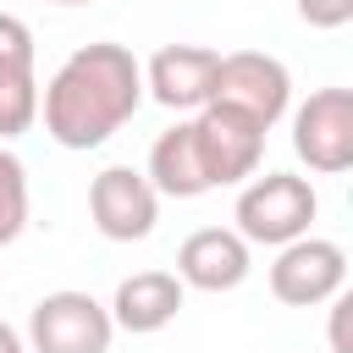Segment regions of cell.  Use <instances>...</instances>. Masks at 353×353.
<instances>
[{"instance_id":"17","label":"cell","mask_w":353,"mask_h":353,"mask_svg":"<svg viewBox=\"0 0 353 353\" xmlns=\"http://www.w3.org/2000/svg\"><path fill=\"white\" fill-rule=\"evenodd\" d=\"M347 309H353V298L336 292V298H331V353H353V347H347Z\"/></svg>"},{"instance_id":"2","label":"cell","mask_w":353,"mask_h":353,"mask_svg":"<svg viewBox=\"0 0 353 353\" xmlns=\"http://www.w3.org/2000/svg\"><path fill=\"white\" fill-rule=\"evenodd\" d=\"M314 215H320V193H314V182L309 176H298V171H265V176H248L243 188H237V204H232V232L254 248H287V243H298V237H309V226H314Z\"/></svg>"},{"instance_id":"10","label":"cell","mask_w":353,"mask_h":353,"mask_svg":"<svg viewBox=\"0 0 353 353\" xmlns=\"http://www.w3.org/2000/svg\"><path fill=\"white\" fill-rule=\"evenodd\" d=\"M248 270H254V254L232 226H199L182 237L171 276L193 292H237L248 281Z\"/></svg>"},{"instance_id":"5","label":"cell","mask_w":353,"mask_h":353,"mask_svg":"<svg viewBox=\"0 0 353 353\" xmlns=\"http://www.w3.org/2000/svg\"><path fill=\"white\" fill-rule=\"evenodd\" d=\"M210 105H232V110H243L248 121H259L270 132L292 110V72L265 50H232V55H221Z\"/></svg>"},{"instance_id":"3","label":"cell","mask_w":353,"mask_h":353,"mask_svg":"<svg viewBox=\"0 0 353 353\" xmlns=\"http://www.w3.org/2000/svg\"><path fill=\"white\" fill-rule=\"evenodd\" d=\"M22 342H28V353H110L116 325H110V309L94 292L61 287V292H44L28 309Z\"/></svg>"},{"instance_id":"16","label":"cell","mask_w":353,"mask_h":353,"mask_svg":"<svg viewBox=\"0 0 353 353\" xmlns=\"http://www.w3.org/2000/svg\"><path fill=\"white\" fill-rule=\"evenodd\" d=\"M0 61H33V28L11 11H0Z\"/></svg>"},{"instance_id":"1","label":"cell","mask_w":353,"mask_h":353,"mask_svg":"<svg viewBox=\"0 0 353 353\" xmlns=\"http://www.w3.org/2000/svg\"><path fill=\"white\" fill-rule=\"evenodd\" d=\"M143 105V61L116 44V39H94L77 44L50 83L39 88V116L44 132L61 149H99L110 143Z\"/></svg>"},{"instance_id":"7","label":"cell","mask_w":353,"mask_h":353,"mask_svg":"<svg viewBox=\"0 0 353 353\" xmlns=\"http://www.w3.org/2000/svg\"><path fill=\"white\" fill-rule=\"evenodd\" d=\"M347 287V254L331 237H298L270 259V298L287 309H320Z\"/></svg>"},{"instance_id":"6","label":"cell","mask_w":353,"mask_h":353,"mask_svg":"<svg viewBox=\"0 0 353 353\" xmlns=\"http://www.w3.org/2000/svg\"><path fill=\"white\" fill-rule=\"evenodd\" d=\"M193 138H199V160L210 188H243L248 176H259L265 160V127L248 121L232 105H204L193 110Z\"/></svg>"},{"instance_id":"11","label":"cell","mask_w":353,"mask_h":353,"mask_svg":"<svg viewBox=\"0 0 353 353\" xmlns=\"http://www.w3.org/2000/svg\"><path fill=\"white\" fill-rule=\"evenodd\" d=\"M182 298H188V287L171 270H132V276L116 281V298L105 309H110V325L116 331L154 336V331H165L182 314Z\"/></svg>"},{"instance_id":"14","label":"cell","mask_w":353,"mask_h":353,"mask_svg":"<svg viewBox=\"0 0 353 353\" xmlns=\"http://www.w3.org/2000/svg\"><path fill=\"white\" fill-rule=\"evenodd\" d=\"M28 226V165L0 143V248L17 243Z\"/></svg>"},{"instance_id":"8","label":"cell","mask_w":353,"mask_h":353,"mask_svg":"<svg viewBox=\"0 0 353 353\" xmlns=\"http://www.w3.org/2000/svg\"><path fill=\"white\" fill-rule=\"evenodd\" d=\"M88 221L110 243H143L160 221V193L132 165H105L88 182Z\"/></svg>"},{"instance_id":"13","label":"cell","mask_w":353,"mask_h":353,"mask_svg":"<svg viewBox=\"0 0 353 353\" xmlns=\"http://www.w3.org/2000/svg\"><path fill=\"white\" fill-rule=\"evenodd\" d=\"M39 121V72L33 61H0V143Z\"/></svg>"},{"instance_id":"12","label":"cell","mask_w":353,"mask_h":353,"mask_svg":"<svg viewBox=\"0 0 353 353\" xmlns=\"http://www.w3.org/2000/svg\"><path fill=\"white\" fill-rule=\"evenodd\" d=\"M143 176H149V188H154L160 199H199V193H210L204 160H199V138H193V116H182L176 127H165V132L149 143Z\"/></svg>"},{"instance_id":"9","label":"cell","mask_w":353,"mask_h":353,"mask_svg":"<svg viewBox=\"0 0 353 353\" xmlns=\"http://www.w3.org/2000/svg\"><path fill=\"white\" fill-rule=\"evenodd\" d=\"M215 72H221V50L210 44H160L143 61V99L193 116L215 99Z\"/></svg>"},{"instance_id":"4","label":"cell","mask_w":353,"mask_h":353,"mask_svg":"<svg viewBox=\"0 0 353 353\" xmlns=\"http://www.w3.org/2000/svg\"><path fill=\"white\" fill-rule=\"evenodd\" d=\"M292 154L314 176H342L353 165V88H314L292 105Z\"/></svg>"},{"instance_id":"15","label":"cell","mask_w":353,"mask_h":353,"mask_svg":"<svg viewBox=\"0 0 353 353\" xmlns=\"http://www.w3.org/2000/svg\"><path fill=\"white\" fill-rule=\"evenodd\" d=\"M298 22H309L314 33H336L353 22V0H298Z\"/></svg>"},{"instance_id":"18","label":"cell","mask_w":353,"mask_h":353,"mask_svg":"<svg viewBox=\"0 0 353 353\" xmlns=\"http://www.w3.org/2000/svg\"><path fill=\"white\" fill-rule=\"evenodd\" d=\"M0 353H28L22 331H17V325H6V320H0Z\"/></svg>"},{"instance_id":"19","label":"cell","mask_w":353,"mask_h":353,"mask_svg":"<svg viewBox=\"0 0 353 353\" xmlns=\"http://www.w3.org/2000/svg\"><path fill=\"white\" fill-rule=\"evenodd\" d=\"M44 6H94V0H44Z\"/></svg>"}]
</instances>
